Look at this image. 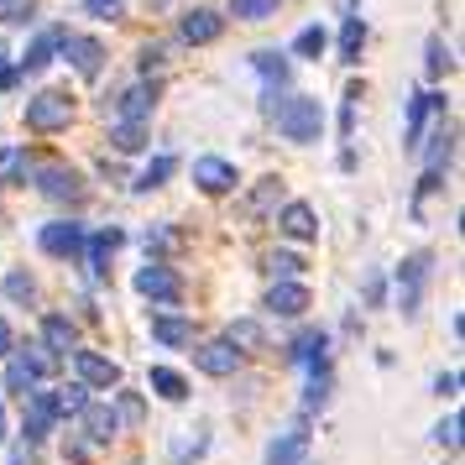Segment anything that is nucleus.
Returning a JSON list of instances; mask_svg holds the SVG:
<instances>
[{
    "mask_svg": "<svg viewBox=\"0 0 465 465\" xmlns=\"http://www.w3.org/2000/svg\"><path fill=\"white\" fill-rule=\"evenodd\" d=\"M26 189L37 193L43 204H53L58 214H84V204L94 199V183H89V168L79 163H68L58 152H47L32 163V183Z\"/></svg>",
    "mask_w": 465,
    "mask_h": 465,
    "instance_id": "1",
    "label": "nucleus"
},
{
    "mask_svg": "<svg viewBox=\"0 0 465 465\" xmlns=\"http://www.w3.org/2000/svg\"><path fill=\"white\" fill-rule=\"evenodd\" d=\"M434 277H440V252H434V246H413L398 267H387V288H392L387 309H392V314H402V324H419L423 303H429V288H434Z\"/></svg>",
    "mask_w": 465,
    "mask_h": 465,
    "instance_id": "2",
    "label": "nucleus"
},
{
    "mask_svg": "<svg viewBox=\"0 0 465 465\" xmlns=\"http://www.w3.org/2000/svg\"><path fill=\"white\" fill-rule=\"evenodd\" d=\"M272 351H277V366H288L298 377H314V371H330L335 366V340H330V324H319V319L293 324Z\"/></svg>",
    "mask_w": 465,
    "mask_h": 465,
    "instance_id": "3",
    "label": "nucleus"
},
{
    "mask_svg": "<svg viewBox=\"0 0 465 465\" xmlns=\"http://www.w3.org/2000/svg\"><path fill=\"white\" fill-rule=\"evenodd\" d=\"M267 126H272L288 147H319V142L330 136V110H324V100H319V94L293 89V94L277 105V115L267 121Z\"/></svg>",
    "mask_w": 465,
    "mask_h": 465,
    "instance_id": "4",
    "label": "nucleus"
},
{
    "mask_svg": "<svg viewBox=\"0 0 465 465\" xmlns=\"http://www.w3.org/2000/svg\"><path fill=\"white\" fill-rule=\"evenodd\" d=\"M79 121V94L68 84H43V89H32L22 100V131L26 136H64L68 126Z\"/></svg>",
    "mask_w": 465,
    "mask_h": 465,
    "instance_id": "5",
    "label": "nucleus"
},
{
    "mask_svg": "<svg viewBox=\"0 0 465 465\" xmlns=\"http://www.w3.org/2000/svg\"><path fill=\"white\" fill-rule=\"evenodd\" d=\"M246 68L256 74V115L272 121L277 105L293 94V58L282 47H252L246 53Z\"/></svg>",
    "mask_w": 465,
    "mask_h": 465,
    "instance_id": "6",
    "label": "nucleus"
},
{
    "mask_svg": "<svg viewBox=\"0 0 465 465\" xmlns=\"http://www.w3.org/2000/svg\"><path fill=\"white\" fill-rule=\"evenodd\" d=\"M84 241H89V220H84V214H47L43 225L32 231V246H37V256L58 262V267H79Z\"/></svg>",
    "mask_w": 465,
    "mask_h": 465,
    "instance_id": "7",
    "label": "nucleus"
},
{
    "mask_svg": "<svg viewBox=\"0 0 465 465\" xmlns=\"http://www.w3.org/2000/svg\"><path fill=\"white\" fill-rule=\"evenodd\" d=\"M64 377L79 381L89 398H110L115 387H126V366L110 356V351H100V345H79V351L64 361Z\"/></svg>",
    "mask_w": 465,
    "mask_h": 465,
    "instance_id": "8",
    "label": "nucleus"
},
{
    "mask_svg": "<svg viewBox=\"0 0 465 465\" xmlns=\"http://www.w3.org/2000/svg\"><path fill=\"white\" fill-rule=\"evenodd\" d=\"M58 402H53V387H37L26 402H16V419H11V440L32 444V450H47V444L58 440Z\"/></svg>",
    "mask_w": 465,
    "mask_h": 465,
    "instance_id": "9",
    "label": "nucleus"
},
{
    "mask_svg": "<svg viewBox=\"0 0 465 465\" xmlns=\"http://www.w3.org/2000/svg\"><path fill=\"white\" fill-rule=\"evenodd\" d=\"M131 246V231L126 225H89V241H84V256H79V272H84L89 293H100L110 288V267H115V256Z\"/></svg>",
    "mask_w": 465,
    "mask_h": 465,
    "instance_id": "10",
    "label": "nucleus"
},
{
    "mask_svg": "<svg viewBox=\"0 0 465 465\" xmlns=\"http://www.w3.org/2000/svg\"><path fill=\"white\" fill-rule=\"evenodd\" d=\"M444 115H450V94L444 89H423V84L408 89V100H402V157H419L429 126L444 121Z\"/></svg>",
    "mask_w": 465,
    "mask_h": 465,
    "instance_id": "11",
    "label": "nucleus"
},
{
    "mask_svg": "<svg viewBox=\"0 0 465 465\" xmlns=\"http://www.w3.org/2000/svg\"><path fill=\"white\" fill-rule=\"evenodd\" d=\"M225 32H231V22H225V11L210 5V0H199V5H178V16H173V47H183V53L214 47Z\"/></svg>",
    "mask_w": 465,
    "mask_h": 465,
    "instance_id": "12",
    "label": "nucleus"
},
{
    "mask_svg": "<svg viewBox=\"0 0 465 465\" xmlns=\"http://www.w3.org/2000/svg\"><path fill=\"white\" fill-rule=\"evenodd\" d=\"M131 293L152 303V309H183V298H189V277L178 272L173 262H142L136 272H131Z\"/></svg>",
    "mask_w": 465,
    "mask_h": 465,
    "instance_id": "13",
    "label": "nucleus"
},
{
    "mask_svg": "<svg viewBox=\"0 0 465 465\" xmlns=\"http://www.w3.org/2000/svg\"><path fill=\"white\" fill-rule=\"evenodd\" d=\"M189 183L199 199H214L220 204V199H235L246 178H241V163L235 157H225V152H199L189 163Z\"/></svg>",
    "mask_w": 465,
    "mask_h": 465,
    "instance_id": "14",
    "label": "nucleus"
},
{
    "mask_svg": "<svg viewBox=\"0 0 465 465\" xmlns=\"http://www.w3.org/2000/svg\"><path fill=\"white\" fill-rule=\"evenodd\" d=\"M163 79H131V84L121 89H110L105 100H100V115L105 121H147L152 126V115H157V105H163Z\"/></svg>",
    "mask_w": 465,
    "mask_h": 465,
    "instance_id": "15",
    "label": "nucleus"
},
{
    "mask_svg": "<svg viewBox=\"0 0 465 465\" xmlns=\"http://www.w3.org/2000/svg\"><path fill=\"white\" fill-rule=\"evenodd\" d=\"M64 37H68V22H47L22 43V53H11V64H16V74H22V84L47 79V68L58 64V53H64Z\"/></svg>",
    "mask_w": 465,
    "mask_h": 465,
    "instance_id": "16",
    "label": "nucleus"
},
{
    "mask_svg": "<svg viewBox=\"0 0 465 465\" xmlns=\"http://www.w3.org/2000/svg\"><path fill=\"white\" fill-rule=\"evenodd\" d=\"M314 429L319 423L309 419H288L282 429H272L267 434V444H262V465H314Z\"/></svg>",
    "mask_w": 465,
    "mask_h": 465,
    "instance_id": "17",
    "label": "nucleus"
},
{
    "mask_svg": "<svg viewBox=\"0 0 465 465\" xmlns=\"http://www.w3.org/2000/svg\"><path fill=\"white\" fill-rule=\"evenodd\" d=\"M314 309V288L309 282H267L262 288V303H256V314L267 319V324H303V319H314L309 314Z\"/></svg>",
    "mask_w": 465,
    "mask_h": 465,
    "instance_id": "18",
    "label": "nucleus"
},
{
    "mask_svg": "<svg viewBox=\"0 0 465 465\" xmlns=\"http://www.w3.org/2000/svg\"><path fill=\"white\" fill-rule=\"evenodd\" d=\"M272 231H277V246H293V252H303V246H319V235H324V220H319V210L309 204V199H282L272 214Z\"/></svg>",
    "mask_w": 465,
    "mask_h": 465,
    "instance_id": "19",
    "label": "nucleus"
},
{
    "mask_svg": "<svg viewBox=\"0 0 465 465\" xmlns=\"http://www.w3.org/2000/svg\"><path fill=\"white\" fill-rule=\"evenodd\" d=\"M58 64H68V74H74L79 84H100L110 74V43L94 37V32H68Z\"/></svg>",
    "mask_w": 465,
    "mask_h": 465,
    "instance_id": "20",
    "label": "nucleus"
},
{
    "mask_svg": "<svg viewBox=\"0 0 465 465\" xmlns=\"http://www.w3.org/2000/svg\"><path fill=\"white\" fill-rule=\"evenodd\" d=\"M37 351H43L47 361H58L64 366L79 345H84V324L68 314V309H37Z\"/></svg>",
    "mask_w": 465,
    "mask_h": 465,
    "instance_id": "21",
    "label": "nucleus"
},
{
    "mask_svg": "<svg viewBox=\"0 0 465 465\" xmlns=\"http://www.w3.org/2000/svg\"><path fill=\"white\" fill-rule=\"evenodd\" d=\"M189 361H193V377H204V381H235L241 371H246V361L235 356V345L220 335V330L193 340V345H189Z\"/></svg>",
    "mask_w": 465,
    "mask_h": 465,
    "instance_id": "22",
    "label": "nucleus"
},
{
    "mask_svg": "<svg viewBox=\"0 0 465 465\" xmlns=\"http://www.w3.org/2000/svg\"><path fill=\"white\" fill-rule=\"evenodd\" d=\"M147 335L157 351H189L204 330H199V319L189 309H147Z\"/></svg>",
    "mask_w": 465,
    "mask_h": 465,
    "instance_id": "23",
    "label": "nucleus"
},
{
    "mask_svg": "<svg viewBox=\"0 0 465 465\" xmlns=\"http://www.w3.org/2000/svg\"><path fill=\"white\" fill-rule=\"evenodd\" d=\"M288 199V183H282V173H262L256 183H241V220L246 225H272V214H277V204Z\"/></svg>",
    "mask_w": 465,
    "mask_h": 465,
    "instance_id": "24",
    "label": "nucleus"
},
{
    "mask_svg": "<svg viewBox=\"0 0 465 465\" xmlns=\"http://www.w3.org/2000/svg\"><path fill=\"white\" fill-rule=\"evenodd\" d=\"M220 335L231 340L235 356L246 361V366H252V361H262V356H272V324H267L262 314H235V319H225V324H220Z\"/></svg>",
    "mask_w": 465,
    "mask_h": 465,
    "instance_id": "25",
    "label": "nucleus"
},
{
    "mask_svg": "<svg viewBox=\"0 0 465 465\" xmlns=\"http://www.w3.org/2000/svg\"><path fill=\"white\" fill-rule=\"evenodd\" d=\"M68 429H79L89 444H94V455H110L115 444H121V419L110 413V402L105 398H89V408L79 413V419L68 423Z\"/></svg>",
    "mask_w": 465,
    "mask_h": 465,
    "instance_id": "26",
    "label": "nucleus"
},
{
    "mask_svg": "<svg viewBox=\"0 0 465 465\" xmlns=\"http://www.w3.org/2000/svg\"><path fill=\"white\" fill-rule=\"evenodd\" d=\"M366 47H371V22L366 16H340L335 32H330V58L340 68H361Z\"/></svg>",
    "mask_w": 465,
    "mask_h": 465,
    "instance_id": "27",
    "label": "nucleus"
},
{
    "mask_svg": "<svg viewBox=\"0 0 465 465\" xmlns=\"http://www.w3.org/2000/svg\"><path fill=\"white\" fill-rule=\"evenodd\" d=\"M147 398L152 402H168V408H183L193 398V377L173 361H152L147 366Z\"/></svg>",
    "mask_w": 465,
    "mask_h": 465,
    "instance_id": "28",
    "label": "nucleus"
},
{
    "mask_svg": "<svg viewBox=\"0 0 465 465\" xmlns=\"http://www.w3.org/2000/svg\"><path fill=\"white\" fill-rule=\"evenodd\" d=\"M178 168H183V157H178V152H152L147 163H142V168L131 173V183H126V193L131 199H147V193H163L173 183V178H178Z\"/></svg>",
    "mask_w": 465,
    "mask_h": 465,
    "instance_id": "29",
    "label": "nucleus"
},
{
    "mask_svg": "<svg viewBox=\"0 0 465 465\" xmlns=\"http://www.w3.org/2000/svg\"><path fill=\"white\" fill-rule=\"evenodd\" d=\"M0 303L5 309H43V277L32 267H5L0 272Z\"/></svg>",
    "mask_w": 465,
    "mask_h": 465,
    "instance_id": "30",
    "label": "nucleus"
},
{
    "mask_svg": "<svg viewBox=\"0 0 465 465\" xmlns=\"http://www.w3.org/2000/svg\"><path fill=\"white\" fill-rule=\"evenodd\" d=\"M214 450V423H193V429H178L168 440V465H204Z\"/></svg>",
    "mask_w": 465,
    "mask_h": 465,
    "instance_id": "31",
    "label": "nucleus"
},
{
    "mask_svg": "<svg viewBox=\"0 0 465 465\" xmlns=\"http://www.w3.org/2000/svg\"><path fill=\"white\" fill-rule=\"evenodd\" d=\"M330 402H335V366L330 371H314V377H303V387H298V419L319 423L324 413H330Z\"/></svg>",
    "mask_w": 465,
    "mask_h": 465,
    "instance_id": "32",
    "label": "nucleus"
},
{
    "mask_svg": "<svg viewBox=\"0 0 465 465\" xmlns=\"http://www.w3.org/2000/svg\"><path fill=\"white\" fill-rule=\"evenodd\" d=\"M110 413L121 419V434H142L147 429V419H152V398L142 392V387H115L110 392Z\"/></svg>",
    "mask_w": 465,
    "mask_h": 465,
    "instance_id": "33",
    "label": "nucleus"
},
{
    "mask_svg": "<svg viewBox=\"0 0 465 465\" xmlns=\"http://www.w3.org/2000/svg\"><path fill=\"white\" fill-rule=\"evenodd\" d=\"M361 100H366V79H345V89H340L335 100V142L340 147H356V121H361Z\"/></svg>",
    "mask_w": 465,
    "mask_h": 465,
    "instance_id": "34",
    "label": "nucleus"
},
{
    "mask_svg": "<svg viewBox=\"0 0 465 465\" xmlns=\"http://www.w3.org/2000/svg\"><path fill=\"white\" fill-rule=\"evenodd\" d=\"M256 272L267 277V282H303V272H309V256L293 252V246H267V252L256 256Z\"/></svg>",
    "mask_w": 465,
    "mask_h": 465,
    "instance_id": "35",
    "label": "nucleus"
},
{
    "mask_svg": "<svg viewBox=\"0 0 465 465\" xmlns=\"http://www.w3.org/2000/svg\"><path fill=\"white\" fill-rule=\"evenodd\" d=\"M131 241L142 246V256H147V262H173V256H178V246H183V231H178L173 220H152V225H142Z\"/></svg>",
    "mask_w": 465,
    "mask_h": 465,
    "instance_id": "36",
    "label": "nucleus"
},
{
    "mask_svg": "<svg viewBox=\"0 0 465 465\" xmlns=\"http://www.w3.org/2000/svg\"><path fill=\"white\" fill-rule=\"evenodd\" d=\"M455 74V43L444 32L423 37V89H444V79Z\"/></svg>",
    "mask_w": 465,
    "mask_h": 465,
    "instance_id": "37",
    "label": "nucleus"
},
{
    "mask_svg": "<svg viewBox=\"0 0 465 465\" xmlns=\"http://www.w3.org/2000/svg\"><path fill=\"white\" fill-rule=\"evenodd\" d=\"M105 147L110 157H142V152H152V126L147 121H105Z\"/></svg>",
    "mask_w": 465,
    "mask_h": 465,
    "instance_id": "38",
    "label": "nucleus"
},
{
    "mask_svg": "<svg viewBox=\"0 0 465 465\" xmlns=\"http://www.w3.org/2000/svg\"><path fill=\"white\" fill-rule=\"evenodd\" d=\"M32 163H37V152L26 142H0V189H26L32 183Z\"/></svg>",
    "mask_w": 465,
    "mask_h": 465,
    "instance_id": "39",
    "label": "nucleus"
},
{
    "mask_svg": "<svg viewBox=\"0 0 465 465\" xmlns=\"http://www.w3.org/2000/svg\"><path fill=\"white\" fill-rule=\"evenodd\" d=\"M282 53L293 58V68H298V64H319V58L330 53V26H324V22H303V26L293 32V43L282 47Z\"/></svg>",
    "mask_w": 465,
    "mask_h": 465,
    "instance_id": "40",
    "label": "nucleus"
},
{
    "mask_svg": "<svg viewBox=\"0 0 465 465\" xmlns=\"http://www.w3.org/2000/svg\"><path fill=\"white\" fill-rule=\"evenodd\" d=\"M387 298H392V288H387V267H381V262L361 267V282H356V309L361 314H381Z\"/></svg>",
    "mask_w": 465,
    "mask_h": 465,
    "instance_id": "41",
    "label": "nucleus"
},
{
    "mask_svg": "<svg viewBox=\"0 0 465 465\" xmlns=\"http://www.w3.org/2000/svg\"><path fill=\"white\" fill-rule=\"evenodd\" d=\"M282 5L288 0H225L220 11H225V22H241V26H267L282 16Z\"/></svg>",
    "mask_w": 465,
    "mask_h": 465,
    "instance_id": "42",
    "label": "nucleus"
},
{
    "mask_svg": "<svg viewBox=\"0 0 465 465\" xmlns=\"http://www.w3.org/2000/svg\"><path fill=\"white\" fill-rule=\"evenodd\" d=\"M173 37H147V43L136 47V79H163L168 74V64H173Z\"/></svg>",
    "mask_w": 465,
    "mask_h": 465,
    "instance_id": "43",
    "label": "nucleus"
},
{
    "mask_svg": "<svg viewBox=\"0 0 465 465\" xmlns=\"http://www.w3.org/2000/svg\"><path fill=\"white\" fill-rule=\"evenodd\" d=\"M460 429H465L460 408H444L440 419H434V429H429V444H434L440 455H460Z\"/></svg>",
    "mask_w": 465,
    "mask_h": 465,
    "instance_id": "44",
    "label": "nucleus"
},
{
    "mask_svg": "<svg viewBox=\"0 0 465 465\" xmlns=\"http://www.w3.org/2000/svg\"><path fill=\"white\" fill-rule=\"evenodd\" d=\"M53 444H58V460H64V465H100L94 444H89L79 429H68V423L58 429V440H53Z\"/></svg>",
    "mask_w": 465,
    "mask_h": 465,
    "instance_id": "45",
    "label": "nucleus"
},
{
    "mask_svg": "<svg viewBox=\"0 0 465 465\" xmlns=\"http://www.w3.org/2000/svg\"><path fill=\"white\" fill-rule=\"evenodd\" d=\"M53 402H58V419H64V423H74V419H79V413H84V408H89V392H84V387H79V381H53Z\"/></svg>",
    "mask_w": 465,
    "mask_h": 465,
    "instance_id": "46",
    "label": "nucleus"
},
{
    "mask_svg": "<svg viewBox=\"0 0 465 465\" xmlns=\"http://www.w3.org/2000/svg\"><path fill=\"white\" fill-rule=\"evenodd\" d=\"M330 340H335V351H356L361 340H366V314H361V309H345L340 324L330 330Z\"/></svg>",
    "mask_w": 465,
    "mask_h": 465,
    "instance_id": "47",
    "label": "nucleus"
},
{
    "mask_svg": "<svg viewBox=\"0 0 465 465\" xmlns=\"http://www.w3.org/2000/svg\"><path fill=\"white\" fill-rule=\"evenodd\" d=\"M79 11H84L89 22H100V26H115V22H126L131 0H79Z\"/></svg>",
    "mask_w": 465,
    "mask_h": 465,
    "instance_id": "48",
    "label": "nucleus"
},
{
    "mask_svg": "<svg viewBox=\"0 0 465 465\" xmlns=\"http://www.w3.org/2000/svg\"><path fill=\"white\" fill-rule=\"evenodd\" d=\"M460 387H465L460 366H440V371L429 377V392H434V398H440V402H450V408L460 402Z\"/></svg>",
    "mask_w": 465,
    "mask_h": 465,
    "instance_id": "49",
    "label": "nucleus"
},
{
    "mask_svg": "<svg viewBox=\"0 0 465 465\" xmlns=\"http://www.w3.org/2000/svg\"><path fill=\"white\" fill-rule=\"evenodd\" d=\"M0 465H47V450H32V444L11 440L5 450H0Z\"/></svg>",
    "mask_w": 465,
    "mask_h": 465,
    "instance_id": "50",
    "label": "nucleus"
},
{
    "mask_svg": "<svg viewBox=\"0 0 465 465\" xmlns=\"http://www.w3.org/2000/svg\"><path fill=\"white\" fill-rule=\"evenodd\" d=\"M89 183H131V173L121 168V157H94V173H89Z\"/></svg>",
    "mask_w": 465,
    "mask_h": 465,
    "instance_id": "51",
    "label": "nucleus"
},
{
    "mask_svg": "<svg viewBox=\"0 0 465 465\" xmlns=\"http://www.w3.org/2000/svg\"><path fill=\"white\" fill-rule=\"evenodd\" d=\"M37 22V0H11L0 5V26H32Z\"/></svg>",
    "mask_w": 465,
    "mask_h": 465,
    "instance_id": "52",
    "label": "nucleus"
},
{
    "mask_svg": "<svg viewBox=\"0 0 465 465\" xmlns=\"http://www.w3.org/2000/svg\"><path fill=\"white\" fill-rule=\"evenodd\" d=\"M16 89H26L22 74H16V64H11V58H0V100H5V94H16Z\"/></svg>",
    "mask_w": 465,
    "mask_h": 465,
    "instance_id": "53",
    "label": "nucleus"
},
{
    "mask_svg": "<svg viewBox=\"0 0 465 465\" xmlns=\"http://www.w3.org/2000/svg\"><path fill=\"white\" fill-rule=\"evenodd\" d=\"M16 340H22V335H16V324H11V314H5V309H0V361L16 351Z\"/></svg>",
    "mask_w": 465,
    "mask_h": 465,
    "instance_id": "54",
    "label": "nucleus"
},
{
    "mask_svg": "<svg viewBox=\"0 0 465 465\" xmlns=\"http://www.w3.org/2000/svg\"><path fill=\"white\" fill-rule=\"evenodd\" d=\"M335 168H340V173H356V168H361V152H356V147H340Z\"/></svg>",
    "mask_w": 465,
    "mask_h": 465,
    "instance_id": "55",
    "label": "nucleus"
},
{
    "mask_svg": "<svg viewBox=\"0 0 465 465\" xmlns=\"http://www.w3.org/2000/svg\"><path fill=\"white\" fill-rule=\"evenodd\" d=\"M5 444H11V402L0 398V450H5Z\"/></svg>",
    "mask_w": 465,
    "mask_h": 465,
    "instance_id": "56",
    "label": "nucleus"
},
{
    "mask_svg": "<svg viewBox=\"0 0 465 465\" xmlns=\"http://www.w3.org/2000/svg\"><path fill=\"white\" fill-rule=\"evenodd\" d=\"M450 340H455V345H460V340H465V314H460V309L450 314Z\"/></svg>",
    "mask_w": 465,
    "mask_h": 465,
    "instance_id": "57",
    "label": "nucleus"
},
{
    "mask_svg": "<svg viewBox=\"0 0 465 465\" xmlns=\"http://www.w3.org/2000/svg\"><path fill=\"white\" fill-rule=\"evenodd\" d=\"M361 5L366 0H335V16H361Z\"/></svg>",
    "mask_w": 465,
    "mask_h": 465,
    "instance_id": "58",
    "label": "nucleus"
},
{
    "mask_svg": "<svg viewBox=\"0 0 465 465\" xmlns=\"http://www.w3.org/2000/svg\"><path fill=\"white\" fill-rule=\"evenodd\" d=\"M381 366V371H392V366H398V356H392V351H387V345H377V356H371Z\"/></svg>",
    "mask_w": 465,
    "mask_h": 465,
    "instance_id": "59",
    "label": "nucleus"
},
{
    "mask_svg": "<svg viewBox=\"0 0 465 465\" xmlns=\"http://www.w3.org/2000/svg\"><path fill=\"white\" fill-rule=\"evenodd\" d=\"M173 5H178V0H147V11H152V16H168Z\"/></svg>",
    "mask_w": 465,
    "mask_h": 465,
    "instance_id": "60",
    "label": "nucleus"
},
{
    "mask_svg": "<svg viewBox=\"0 0 465 465\" xmlns=\"http://www.w3.org/2000/svg\"><path fill=\"white\" fill-rule=\"evenodd\" d=\"M440 465H460V455H444V460Z\"/></svg>",
    "mask_w": 465,
    "mask_h": 465,
    "instance_id": "61",
    "label": "nucleus"
},
{
    "mask_svg": "<svg viewBox=\"0 0 465 465\" xmlns=\"http://www.w3.org/2000/svg\"><path fill=\"white\" fill-rule=\"evenodd\" d=\"M0 231H5V214H0Z\"/></svg>",
    "mask_w": 465,
    "mask_h": 465,
    "instance_id": "62",
    "label": "nucleus"
},
{
    "mask_svg": "<svg viewBox=\"0 0 465 465\" xmlns=\"http://www.w3.org/2000/svg\"><path fill=\"white\" fill-rule=\"evenodd\" d=\"M0 5H11V0H0Z\"/></svg>",
    "mask_w": 465,
    "mask_h": 465,
    "instance_id": "63",
    "label": "nucleus"
}]
</instances>
